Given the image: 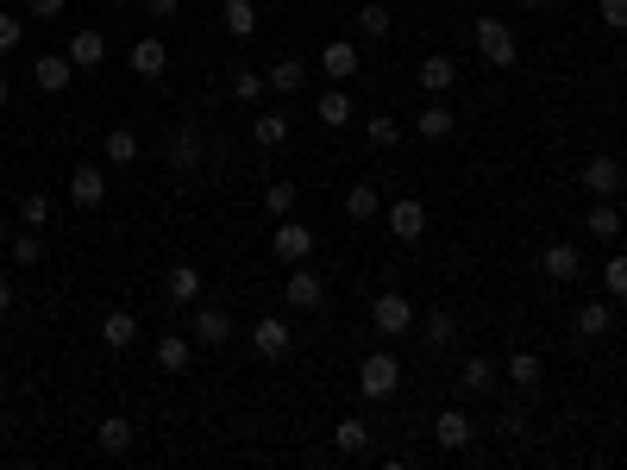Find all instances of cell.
<instances>
[{"instance_id":"39","label":"cell","mask_w":627,"mask_h":470,"mask_svg":"<svg viewBox=\"0 0 627 470\" xmlns=\"http://www.w3.org/2000/svg\"><path fill=\"white\" fill-rule=\"evenodd\" d=\"M264 88H270V82L258 76V69H232V101L251 107V101H264Z\"/></svg>"},{"instance_id":"20","label":"cell","mask_w":627,"mask_h":470,"mask_svg":"<svg viewBox=\"0 0 627 470\" xmlns=\"http://www.w3.org/2000/svg\"><path fill=\"white\" fill-rule=\"evenodd\" d=\"M132 69H138L145 82H157V76H164V69H170L164 38H138V44H132Z\"/></svg>"},{"instance_id":"29","label":"cell","mask_w":627,"mask_h":470,"mask_svg":"<svg viewBox=\"0 0 627 470\" xmlns=\"http://www.w3.org/2000/svg\"><path fill=\"white\" fill-rule=\"evenodd\" d=\"M157 370H164V376H182V370H189V339H182V333H164V339H157Z\"/></svg>"},{"instance_id":"15","label":"cell","mask_w":627,"mask_h":470,"mask_svg":"<svg viewBox=\"0 0 627 470\" xmlns=\"http://www.w3.org/2000/svg\"><path fill=\"white\" fill-rule=\"evenodd\" d=\"M414 82H421L427 94H446V88H458V63H452L446 51H433L421 69H414Z\"/></svg>"},{"instance_id":"36","label":"cell","mask_w":627,"mask_h":470,"mask_svg":"<svg viewBox=\"0 0 627 470\" xmlns=\"http://www.w3.org/2000/svg\"><path fill=\"white\" fill-rule=\"evenodd\" d=\"M251 138H258L264 151H276L289 138V113H264V120H251Z\"/></svg>"},{"instance_id":"12","label":"cell","mask_w":627,"mask_h":470,"mask_svg":"<svg viewBox=\"0 0 627 470\" xmlns=\"http://www.w3.org/2000/svg\"><path fill=\"white\" fill-rule=\"evenodd\" d=\"M189 333H195V345H226L232 339V314L226 308H195L189 314Z\"/></svg>"},{"instance_id":"13","label":"cell","mask_w":627,"mask_h":470,"mask_svg":"<svg viewBox=\"0 0 627 470\" xmlns=\"http://www.w3.org/2000/svg\"><path fill=\"white\" fill-rule=\"evenodd\" d=\"M414 132H421V138H433V145H439V138H452V132H458V113H452L446 101H427L421 113H414Z\"/></svg>"},{"instance_id":"45","label":"cell","mask_w":627,"mask_h":470,"mask_svg":"<svg viewBox=\"0 0 627 470\" xmlns=\"http://www.w3.org/2000/svg\"><path fill=\"white\" fill-rule=\"evenodd\" d=\"M138 7H145L151 19H176V13H182V0H138Z\"/></svg>"},{"instance_id":"8","label":"cell","mask_w":627,"mask_h":470,"mask_svg":"<svg viewBox=\"0 0 627 470\" xmlns=\"http://www.w3.org/2000/svg\"><path fill=\"white\" fill-rule=\"evenodd\" d=\"M577 176H584V188H590L596 201L621 195V182H627V170H621V163H615L609 151H602V157H590V163H584V170H577Z\"/></svg>"},{"instance_id":"25","label":"cell","mask_w":627,"mask_h":470,"mask_svg":"<svg viewBox=\"0 0 627 470\" xmlns=\"http://www.w3.org/2000/svg\"><path fill=\"white\" fill-rule=\"evenodd\" d=\"M164 295L176 301V308L201 301V270H195V264H176V270H170V282H164Z\"/></svg>"},{"instance_id":"34","label":"cell","mask_w":627,"mask_h":470,"mask_svg":"<svg viewBox=\"0 0 627 470\" xmlns=\"http://www.w3.org/2000/svg\"><path fill=\"white\" fill-rule=\"evenodd\" d=\"M364 138H370L377 151H396V145H402V126L389 120V113H370V120H364Z\"/></svg>"},{"instance_id":"22","label":"cell","mask_w":627,"mask_h":470,"mask_svg":"<svg viewBox=\"0 0 627 470\" xmlns=\"http://www.w3.org/2000/svg\"><path fill=\"white\" fill-rule=\"evenodd\" d=\"M458 389H464V395H490V389H496V364H490V358H464V364H458Z\"/></svg>"},{"instance_id":"26","label":"cell","mask_w":627,"mask_h":470,"mask_svg":"<svg viewBox=\"0 0 627 470\" xmlns=\"http://www.w3.org/2000/svg\"><path fill=\"white\" fill-rule=\"evenodd\" d=\"M132 339H138V320H132L126 308H113V314L101 320V345H107V351H126Z\"/></svg>"},{"instance_id":"49","label":"cell","mask_w":627,"mask_h":470,"mask_svg":"<svg viewBox=\"0 0 627 470\" xmlns=\"http://www.w3.org/2000/svg\"><path fill=\"white\" fill-rule=\"evenodd\" d=\"M0 239H13V226H7V207H0Z\"/></svg>"},{"instance_id":"42","label":"cell","mask_w":627,"mask_h":470,"mask_svg":"<svg viewBox=\"0 0 627 470\" xmlns=\"http://www.w3.org/2000/svg\"><path fill=\"white\" fill-rule=\"evenodd\" d=\"M19 226H32V232L51 226V195H26L19 201Z\"/></svg>"},{"instance_id":"17","label":"cell","mask_w":627,"mask_h":470,"mask_svg":"<svg viewBox=\"0 0 627 470\" xmlns=\"http://www.w3.org/2000/svg\"><path fill=\"white\" fill-rule=\"evenodd\" d=\"M264 82H270L276 94H301V88H308V63H301V57H276V63L264 69Z\"/></svg>"},{"instance_id":"41","label":"cell","mask_w":627,"mask_h":470,"mask_svg":"<svg viewBox=\"0 0 627 470\" xmlns=\"http://www.w3.org/2000/svg\"><path fill=\"white\" fill-rule=\"evenodd\" d=\"M38 257H44V245H38V232H32V226H19V232H13V264H19V270H32V264H38Z\"/></svg>"},{"instance_id":"48","label":"cell","mask_w":627,"mask_h":470,"mask_svg":"<svg viewBox=\"0 0 627 470\" xmlns=\"http://www.w3.org/2000/svg\"><path fill=\"white\" fill-rule=\"evenodd\" d=\"M7 101H13V88H7V76H0V113H7Z\"/></svg>"},{"instance_id":"33","label":"cell","mask_w":627,"mask_h":470,"mask_svg":"<svg viewBox=\"0 0 627 470\" xmlns=\"http://www.w3.org/2000/svg\"><path fill=\"white\" fill-rule=\"evenodd\" d=\"M345 214H352V220H377V214H383V195H377V188H370V182L345 188Z\"/></svg>"},{"instance_id":"5","label":"cell","mask_w":627,"mask_h":470,"mask_svg":"<svg viewBox=\"0 0 627 470\" xmlns=\"http://www.w3.org/2000/svg\"><path fill=\"white\" fill-rule=\"evenodd\" d=\"M69 201H76L82 214H95V207L107 201V170L101 163H76V170H69Z\"/></svg>"},{"instance_id":"3","label":"cell","mask_w":627,"mask_h":470,"mask_svg":"<svg viewBox=\"0 0 627 470\" xmlns=\"http://www.w3.org/2000/svg\"><path fill=\"white\" fill-rule=\"evenodd\" d=\"M477 51H483V63H496V69H515V57H521V44H515V26H508V19H477Z\"/></svg>"},{"instance_id":"28","label":"cell","mask_w":627,"mask_h":470,"mask_svg":"<svg viewBox=\"0 0 627 470\" xmlns=\"http://www.w3.org/2000/svg\"><path fill=\"white\" fill-rule=\"evenodd\" d=\"M101 151H107V163H113V170H126V163H138V132L113 126V132L101 138Z\"/></svg>"},{"instance_id":"30","label":"cell","mask_w":627,"mask_h":470,"mask_svg":"<svg viewBox=\"0 0 627 470\" xmlns=\"http://www.w3.org/2000/svg\"><path fill=\"white\" fill-rule=\"evenodd\" d=\"M220 26H226L232 38H251V32H258V7H251V0H226V7H220Z\"/></svg>"},{"instance_id":"35","label":"cell","mask_w":627,"mask_h":470,"mask_svg":"<svg viewBox=\"0 0 627 470\" xmlns=\"http://www.w3.org/2000/svg\"><path fill=\"white\" fill-rule=\"evenodd\" d=\"M502 370H508V383H521V389H533V383H540V370H546V364H540V358H533V351H508V364H502Z\"/></svg>"},{"instance_id":"43","label":"cell","mask_w":627,"mask_h":470,"mask_svg":"<svg viewBox=\"0 0 627 470\" xmlns=\"http://www.w3.org/2000/svg\"><path fill=\"white\" fill-rule=\"evenodd\" d=\"M19 44H26V26H19L13 13H0V57H13Z\"/></svg>"},{"instance_id":"4","label":"cell","mask_w":627,"mask_h":470,"mask_svg":"<svg viewBox=\"0 0 627 470\" xmlns=\"http://www.w3.org/2000/svg\"><path fill=\"white\" fill-rule=\"evenodd\" d=\"M283 301L295 314H314V308H327V282H320V270H289V282H283Z\"/></svg>"},{"instance_id":"2","label":"cell","mask_w":627,"mask_h":470,"mask_svg":"<svg viewBox=\"0 0 627 470\" xmlns=\"http://www.w3.org/2000/svg\"><path fill=\"white\" fill-rule=\"evenodd\" d=\"M370 326H377L383 339H408L414 333V301L396 295V289H383L377 301H370Z\"/></svg>"},{"instance_id":"51","label":"cell","mask_w":627,"mask_h":470,"mask_svg":"<svg viewBox=\"0 0 627 470\" xmlns=\"http://www.w3.org/2000/svg\"><path fill=\"white\" fill-rule=\"evenodd\" d=\"M521 7H546V0H521Z\"/></svg>"},{"instance_id":"18","label":"cell","mask_w":627,"mask_h":470,"mask_svg":"<svg viewBox=\"0 0 627 470\" xmlns=\"http://www.w3.org/2000/svg\"><path fill=\"white\" fill-rule=\"evenodd\" d=\"M164 163H170V170H201V132H195V126H176Z\"/></svg>"},{"instance_id":"23","label":"cell","mask_w":627,"mask_h":470,"mask_svg":"<svg viewBox=\"0 0 627 470\" xmlns=\"http://www.w3.org/2000/svg\"><path fill=\"white\" fill-rule=\"evenodd\" d=\"M314 120L320 126H352V94H345V88H333V94H320V101H314Z\"/></svg>"},{"instance_id":"44","label":"cell","mask_w":627,"mask_h":470,"mask_svg":"<svg viewBox=\"0 0 627 470\" xmlns=\"http://www.w3.org/2000/svg\"><path fill=\"white\" fill-rule=\"evenodd\" d=\"M602 26H609V32H627V0H602Z\"/></svg>"},{"instance_id":"16","label":"cell","mask_w":627,"mask_h":470,"mask_svg":"<svg viewBox=\"0 0 627 470\" xmlns=\"http://www.w3.org/2000/svg\"><path fill=\"white\" fill-rule=\"evenodd\" d=\"M540 270H546L552 282H577L584 257H577V245H565V239H559V245H546V251H540Z\"/></svg>"},{"instance_id":"10","label":"cell","mask_w":627,"mask_h":470,"mask_svg":"<svg viewBox=\"0 0 627 470\" xmlns=\"http://www.w3.org/2000/svg\"><path fill=\"white\" fill-rule=\"evenodd\" d=\"M383 220H389V232H396L402 245H414V239H421V232H427V207L408 195V201H396V207H389Z\"/></svg>"},{"instance_id":"1","label":"cell","mask_w":627,"mask_h":470,"mask_svg":"<svg viewBox=\"0 0 627 470\" xmlns=\"http://www.w3.org/2000/svg\"><path fill=\"white\" fill-rule=\"evenodd\" d=\"M358 389H364V402H389V395L402 389V364H396V351H370V358L358 364Z\"/></svg>"},{"instance_id":"37","label":"cell","mask_w":627,"mask_h":470,"mask_svg":"<svg viewBox=\"0 0 627 470\" xmlns=\"http://www.w3.org/2000/svg\"><path fill=\"white\" fill-rule=\"evenodd\" d=\"M602 289H609V301H627V251H609V264H602Z\"/></svg>"},{"instance_id":"9","label":"cell","mask_w":627,"mask_h":470,"mask_svg":"<svg viewBox=\"0 0 627 470\" xmlns=\"http://www.w3.org/2000/svg\"><path fill=\"white\" fill-rule=\"evenodd\" d=\"M433 439H439V452H464V445L477 439V420L464 414V408H446V414L433 420Z\"/></svg>"},{"instance_id":"40","label":"cell","mask_w":627,"mask_h":470,"mask_svg":"<svg viewBox=\"0 0 627 470\" xmlns=\"http://www.w3.org/2000/svg\"><path fill=\"white\" fill-rule=\"evenodd\" d=\"M389 19H396V13H389L383 0H364V13H358V32H364V38H383V32H389Z\"/></svg>"},{"instance_id":"38","label":"cell","mask_w":627,"mask_h":470,"mask_svg":"<svg viewBox=\"0 0 627 470\" xmlns=\"http://www.w3.org/2000/svg\"><path fill=\"white\" fill-rule=\"evenodd\" d=\"M264 214H270V220H289V214H295V182H270V188H264Z\"/></svg>"},{"instance_id":"46","label":"cell","mask_w":627,"mask_h":470,"mask_svg":"<svg viewBox=\"0 0 627 470\" xmlns=\"http://www.w3.org/2000/svg\"><path fill=\"white\" fill-rule=\"evenodd\" d=\"M26 7H32V19H63L69 0H26Z\"/></svg>"},{"instance_id":"50","label":"cell","mask_w":627,"mask_h":470,"mask_svg":"<svg viewBox=\"0 0 627 470\" xmlns=\"http://www.w3.org/2000/svg\"><path fill=\"white\" fill-rule=\"evenodd\" d=\"M107 7H113V13H120V7H132V0H107Z\"/></svg>"},{"instance_id":"47","label":"cell","mask_w":627,"mask_h":470,"mask_svg":"<svg viewBox=\"0 0 627 470\" xmlns=\"http://www.w3.org/2000/svg\"><path fill=\"white\" fill-rule=\"evenodd\" d=\"M7 308H13V282L0 276V314H7Z\"/></svg>"},{"instance_id":"6","label":"cell","mask_w":627,"mask_h":470,"mask_svg":"<svg viewBox=\"0 0 627 470\" xmlns=\"http://www.w3.org/2000/svg\"><path fill=\"white\" fill-rule=\"evenodd\" d=\"M270 251H276V264H308V257H314V226L283 220V226H276V239H270Z\"/></svg>"},{"instance_id":"19","label":"cell","mask_w":627,"mask_h":470,"mask_svg":"<svg viewBox=\"0 0 627 470\" xmlns=\"http://www.w3.org/2000/svg\"><path fill=\"white\" fill-rule=\"evenodd\" d=\"M95 445H101V452H107V458H126V452H132V445H138V433H132V420H120V414H113V420H101V427H95Z\"/></svg>"},{"instance_id":"32","label":"cell","mask_w":627,"mask_h":470,"mask_svg":"<svg viewBox=\"0 0 627 470\" xmlns=\"http://www.w3.org/2000/svg\"><path fill=\"white\" fill-rule=\"evenodd\" d=\"M333 445H339L345 458H364V452H370V427H364V420H339V427H333Z\"/></svg>"},{"instance_id":"11","label":"cell","mask_w":627,"mask_h":470,"mask_svg":"<svg viewBox=\"0 0 627 470\" xmlns=\"http://www.w3.org/2000/svg\"><path fill=\"white\" fill-rule=\"evenodd\" d=\"M320 69H327L333 82H352L358 69H364V57H358V44H352V38H333L327 51H320Z\"/></svg>"},{"instance_id":"21","label":"cell","mask_w":627,"mask_h":470,"mask_svg":"<svg viewBox=\"0 0 627 470\" xmlns=\"http://www.w3.org/2000/svg\"><path fill=\"white\" fill-rule=\"evenodd\" d=\"M577 333L584 339H609L615 333V308L609 301H584V308H577Z\"/></svg>"},{"instance_id":"7","label":"cell","mask_w":627,"mask_h":470,"mask_svg":"<svg viewBox=\"0 0 627 470\" xmlns=\"http://www.w3.org/2000/svg\"><path fill=\"white\" fill-rule=\"evenodd\" d=\"M251 345H258L264 364H283L295 351V333H289V320H258V326H251Z\"/></svg>"},{"instance_id":"31","label":"cell","mask_w":627,"mask_h":470,"mask_svg":"<svg viewBox=\"0 0 627 470\" xmlns=\"http://www.w3.org/2000/svg\"><path fill=\"white\" fill-rule=\"evenodd\" d=\"M107 57V38L101 32H76V38H69V63H76V69H95Z\"/></svg>"},{"instance_id":"14","label":"cell","mask_w":627,"mask_h":470,"mask_svg":"<svg viewBox=\"0 0 627 470\" xmlns=\"http://www.w3.org/2000/svg\"><path fill=\"white\" fill-rule=\"evenodd\" d=\"M32 82H38L44 94H63L69 82H76V63H69V57H57V51H51V57H38V63H32Z\"/></svg>"},{"instance_id":"27","label":"cell","mask_w":627,"mask_h":470,"mask_svg":"<svg viewBox=\"0 0 627 470\" xmlns=\"http://www.w3.org/2000/svg\"><path fill=\"white\" fill-rule=\"evenodd\" d=\"M421 333H427V345H433V351H446V345L458 339V314H452V308H433V314H421Z\"/></svg>"},{"instance_id":"24","label":"cell","mask_w":627,"mask_h":470,"mask_svg":"<svg viewBox=\"0 0 627 470\" xmlns=\"http://www.w3.org/2000/svg\"><path fill=\"white\" fill-rule=\"evenodd\" d=\"M584 232L590 239H602V245H615V232H621V214H615V195L609 201H596L590 214H584Z\"/></svg>"}]
</instances>
